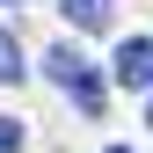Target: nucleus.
Instances as JSON below:
<instances>
[{"label":"nucleus","instance_id":"7","mask_svg":"<svg viewBox=\"0 0 153 153\" xmlns=\"http://www.w3.org/2000/svg\"><path fill=\"white\" fill-rule=\"evenodd\" d=\"M109 153H131V146H109Z\"/></svg>","mask_w":153,"mask_h":153},{"label":"nucleus","instance_id":"2","mask_svg":"<svg viewBox=\"0 0 153 153\" xmlns=\"http://www.w3.org/2000/svg\"><path fill=\"white\" fill-rule=\"evenodd\" d=\"M59 88L73 95V102H80V117H102V80H95V73H88V59H80V66H73V73H66V80H59Z\"/></svg>","mask_w":153,"mask_h":153},{"label":"nucleus","instance_id":"5","mask_svg":"<svg viewBox=\"0 0 153 153\" xmlns=\"http://www.w3.org/2000/svg\"><path fill=\"white\" fill-rule=\"evenodd\" d=\"M22 146V124H0V153H15Z\"/></svg>","mask_w":153,"mask_h":153},{"label":"nucleus","instance_id":"6","mask_svg":"<svg viewBox=\"0 0 153 153\" xmlns=\"http://www.w3.org/2000/svg\"><path fill=\"white\" fill-rule=\"evenodd\" d=\"M146 124H153V102H146Z\"/></svg>","mask_w":153,"mask_h":153},{"label":"nucleus","instance_id":"4","mask_svg":"<svg viewBox=\"0 0 153 153\" xmlns=\"http://www.w3.org/2000/svg\"><path fill=\"white\" fill-rule=\"evenodd\" d=\"M0 80H22V51H15L7 29H0Z\"/></svg>","mask_w":153,"mask_h":153},{"label":"nucleus","instance_id":"8","mask_svg":"<svg viewBox=\"0 0 153 153\" xmlns=\"http://www.w3.org/2000/svg\"><path fill=\"white\" fill-rule=\"evenodd\" d=\"M7 7H22V0H7Z\"/></svg>","mask_w":153,"mask_h":153},{"label":"nucleus","instance_id":"3","mask_svg":"<svg viewBox=\"0 0 153 153\" xmlns=\"http://www.w3.org/2000/svg\"><path fill=\"white\" fill-rule=\"evenodd\" d=\"M73 29H109V0H59Z\"/></svg>","mask_w":153,"mask_h":153},{"label":"nucleus","instance_id":"1","mask_svg":"<svg viewBox=\"0 0 153 153\" xmlns=\"http://www.w3.org/2000/svg\"><path fill=\"white\" fill-rule=\"evenodd\" d=\"M109 73H117V88H153V44L124 36V44H117V59H109Z\"/></svg>","mask_w":153,"mask_h":153}]
</instances>
